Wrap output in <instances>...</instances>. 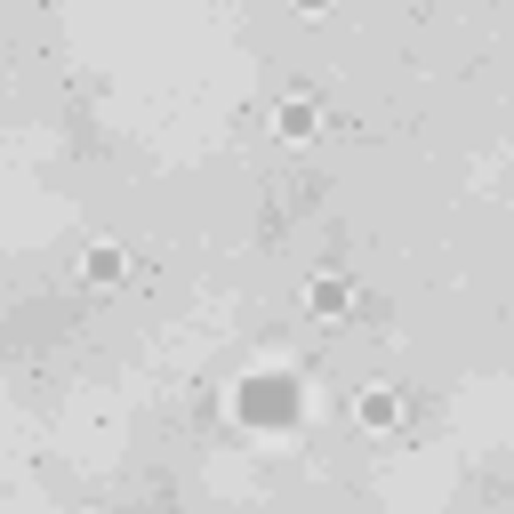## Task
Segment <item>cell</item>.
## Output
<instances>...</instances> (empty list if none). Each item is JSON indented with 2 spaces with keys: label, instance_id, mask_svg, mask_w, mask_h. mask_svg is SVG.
<instances>
[{
  "label": "cell",
  "instance_id": "277c9868",
  "mask_svg": "<svg viewBox=\"0 0 514 514\" xmlns=\"http://www.w3.org/2000/svg\"><path fill=\"white\" fill-rule=\"evenodd\" d=\"M297 8H322V0H297Z\"/></svg>",
  "mask_w": 514,
  "mask_h": 514
},
{
  "label": "cell",
  "instance_id": "7a4b0ae2",
  "mask_svg": "<svg viewBox=\"0 0 514 514\" xmlns=\"http://www.w3.org/2000/svg\"><path fill=\"white\" fill-rule=\"evenodd\" d=\"M314 314H345V282H314Z\"/></svg>",
  "mask_w": 514,
  "mask_h": 514
},
{
  "label": "cell",
  "instance_id": "3957f363",
  "mask_svg": "<svg viewBox=\"0 0 514 514\" xmlns=\"http://www.w3.org/2000/svg\"><path fill=\"white\" fill-rule=\"evenodd\" d=\"M121 274V249H89V282H113Z\"/></svg>",
  "mask_w": 514,
  "mask_h": 514
},
{
  "label": "cell",
  "instance_id": "6da1fadb",
  "mask_svg": "<svg viewBox=\"0 0 514 514\" xmlns=\"http://www.w3.org/2000/svg\"><path fill=\"white\" fill-rule=\"evenodd\" d=\"M282 137H289V145L314 137V105H305V97H289V105H282Z\"/></svg>",
  "mask_w": 514,
  "mask_h": 514
}]
</instances>
